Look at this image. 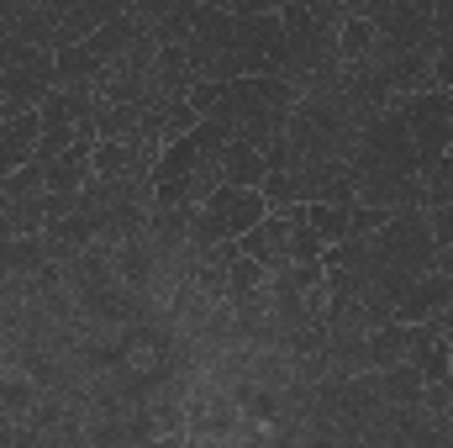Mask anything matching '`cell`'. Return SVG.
<instances>
[{
  "mask_svg": "<svg viewBox=\"0 0 453 448\" xmlns=\"http://www.w3.org/2000/svg\"><path fill=\"white\" fill-rule=\"evenodd\" d=\"M348 164H353V174H422V158H417L411 132L395 106L358 127V148Z\"/></svg>",
  "mask_w": 453,
  "mask_h": 448,
  "instance_id": "obj_1",
  "label": "cell"
},
{
  "mask_svg": "<svg viewBox=\"0 0 453 448\" xmlns=\"http://www.w3.org/2000/svg\"><path fill=\"white\" fill-rule=\"evenodd\" d=\"M374 253L385 269L395 274H433L438 269V243H433V227H427V212H395L390 222L374 232Z\"/></svg>",
  "mask_w": 453,
  "mask_h": 448,
  "instance_id": "obj_2",
  "label": "cell"
},
{
  "mask_svg": "<svg viewBox=\"0 0 453 448\" xmlns=\"http://www.w3.org/2000/svg\"><path fill=\"white\" fill-rule=\"evenodd\" d=\"M390 106L401 112V121H406L422 169L438 164V158L453 148V96L449 90H422V96H406V101H390Z\"/></svg>",
  "mask_w": 453,
  "mask_h": 448,
  "instance_id": "obj_3",
  "label": "cell"
},
{
  "mask_svg": "<svg viewBox=\"0 0 453 448\" xmlns=\"http://www.w3.org/2000/svg\"><path fill=\"white\" fill-rule=\"evenodd\" d=\"M369 16L395 53L433 42V5H422V0H369Z\"/></svg>",
  "mask_w": 453,
  "mask_h": 448,
  "instance_id": "obj_4",
  "label": "cell"
},
{
  "mask_svg": "<svg viewBox=\"0 0 453 448\" xmlns=\"http://www.w3.org/2000/svg\"><path fill=\"white\" fill-rule=\"evenodd\" d=\"M232 32H237V21H232L226 5H190V37H185V53H190V64H196L201 74L222 58L226 48H232Z\"/></svg>",
  "mask_w": 453,
  "mask_h": 448,
  "instance_id": "obj_5",
  "label": "cell"
},
{
  "mask_svg": "<svg viewBox=\"0 0 453 448\" xmlns=\"http://www.w3.org/2000/svg\"><path fill=\"white\" fill-rule=\"evenodd\" d=\"M96 106H101L96 85H53L37 116H42V132H74V127L96 121Z\"/></svg>",
  "mask_w": 453,
  "mask_h": 448,
  "instance_id": "obj_6",
  "label": "cell"
},
{
  "mask_svg": "<svg viewBox=\"0 0 453 448\" xmlns=\"http://www.w3.org/2000/svg\"><path fill=\"white\" fill-rule=\"evenodd\" d=\"M449 306H453V280L433 269V274H422V280L406 290V301L395 306V322H401V328H422V322H438Z\"/></svg>",
  "mask_w": 453,
  "mask_h": 448,
  "instance_id": "obj_7",
  "label": "cell"
},
{
  "mask_svg": "<svg viewBox=\"0 0 453 448\" xmlns=\"http://www.w3.org/2000/svg\"><path fill=\"white\" fill-rule=\"evenodd\" d=\"M237 248H242V259H253L258 269L280 274V269H290V222H285L280 212H269V217L253 227Z\"/></svg>",
  "mask_w": 453,
  "mask_h": 448,
  "instance_id": "obj_8",
  "label": "cell"
},
{
  "mask_svg": "<svg viewBox=\"0 0 453 448\" xmlns=\"http://www.w3.org/2000/svg\"><path fill=\"white\" fill-rule=\"evenodd\" d=\"M37 137H42V116L37 112H16L0 121V180H11L21 164H32Z\"/></svg>",
  "mask_w": 453,
  "mask_h": 448,
  "instance_id": "obj_9",
  "label": "cell"
},
{
  "mask_svg": "<svg viewBox=\"0 0 453 448\" xmlns=\"http://www.w3.org/2000/svg\"><path fill=\"white\" fill-rule=\"evenodd\" d=\"M406 364L422 375V385H427V390L449 385V333H438L433 322L411 328V359H406Z\"/></svg>",
  "mask_w": 453,
  "mask_h": 448,
  "instance_id": "obj_10",
  "label": "cell"
},
{
  "mask_svg": "<svg viewBox=\"0 0 453 448\" xmlns=\"http://www.w3.org/2000/svg\"><path fill=\"white\" fill-rule=\"evenodd\" d=\"M264 174H269L264 153L232 137V143H226V153H222V185H232V190H258V185H264Z\"/></svg>",
  "mask_w": 453,
  "mask_h": 448,
  "instance_id": "obj_11",
  "label": "cell"
},
{
  "mask_svg": "<svg viewBox=\"0 0 453 448\" xmlns=\"http://www.w3.org/2000/svg\"><path fill=\"white\" fill-rule=\"evenodd\" d=\"M369 369H395V364H406L411 359V328H401V322H385V328H374L369 333Z\"/></svg>",
  "mask_w": 453,
  "mask_h": 448,
  "instance_id": "obj_12",
  "label": "cell"
},
{
  "mask_svg": "<svg viewBox=\"0 0 453 448\" xmlns=\"http://www.w3.org/2000/svg\"><path fill=\"white\" fill-rule=\"evenodd\" d=\"M101 64L90 58V48H58L53 53V80L58 85H101Z\"/></svg>",
  "mask_w": 453,
  "mask_h": 448,
  "instance_id": "obj_13",
  "label": "cell"
},
{
  "mask_svg": "<svg viewBox=\"0 0 453 448\" xmlns=\"http://www.w3.org/2000/svg\"><path fill=\"white\" fill-rule=\"evenodd\" d=\"M449 201H453V158L443 153L438 164L422 169V212H438V206H449Z\"/></svg>",
  "mask_w": 453,
  "mask_h": 448,
  "instance_id": "obj_14",
  "label": "cell"
},
{
  "mask_svg": "<svg viewBox=\"0 0 453 448\" xmlns=\"http://www.w3.org/2000/svg\"><path fill=\"white\" fill-rule=\"evenodd\" d=\"M37 196H48V185H42V164H21L11 180H0V201H37Z\"/></svg>",
  "mask_w": 453,
  "mask_h": 448,
  "instance_id": "obj_15",
  "label": "cell"
},
{
  "mask_svg": "<svg viewBox=\"0 0 453 448\" xmlns=\"http://www.w3.org/2000/svg\"><path fill=\"white\" fill-rule=\"evenodd\" d=\"M322 253H327V243L306 227V217H301V222H290V264H296V269L322 264Z\"/></svg>",
  "mask_w": 453,
  "mask_h": 448,
  "instance_id": "obj_16",
  "label": "cell"
},
{
  "mask_svg": "<svg viewBox=\"0 0 453 448\" xmlns=\"http://www.w3.org/2000/svg\"><path fill=\"white\" fill-rule=\"evenodd\" d=\"M306 227L333 248V243L348 237V212H342V206H306Z\"/></svg>",
  "mask_w": 453,
  "mask_h": 448,
  "instance_id": "obj_17",
  "label": "cell"
},
{
  "mask_svg": "<svg viewBox=\"0 0 453 448\" xmlns=\"http://www.w3.org/2000/svg\"><path fill=\"white\" fill-rule=\"evenodd\" d=\"M390 217L395 212H380V206H348V237H374Z\"/></svg>",
  "mask_w": 453,
  "mask_h": 448,
  "instance_id": "obj_18",
  "label": "cell"
},
{
  "mask_svg": "<svg viewBox=\"0 0 453 448\" xmlns=\"http://www.w3.org/2000/svg\"><path fill=\"white\" fill-rule=\"evenodd\" d=\"M427 227H433V243H438V253L453 243V201L449 206H438V212H427Z\"/></svg>",
  "mask_w": 453,
  "mask_h": 448,
  "instance_id": "obj_19",
  "label": "cell"
},
{
  "mask_svg": "<svg viewBox=\"0 0 453 448\" xmlns=\"http://www.w3.org/2000/svg\"><path fill=\"white\" fill-rule=\"evenodd\" d=\"M5 58H11V37L0 32V74H5Z\"/></svg>",
  "mask_w": 453,
  "mask_h": 448,
  "instance_id": "obj_20",
  "label": "cell"
},
{
  "mask_svg": "<svg viewBox=\"0 0 453 448\" xmlns=\"http://www.w3.org/2000/svg\"><path fill=\"white\" fill-rule=\"evenodd\" d=\"M449 158H453V148H449Z\"/></svg>",
  "mask_w": 453,
  "mask_h": 448,
  "instance_id": "obj_21",
  "label": "cell"
}]
</instances>
